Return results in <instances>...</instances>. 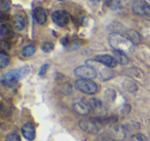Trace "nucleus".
Returning a JSON list of instances; mask_svg holds the SVG:
<instances>
[{"label":"nucleus","mask_w":150,"mask_h":141,"mask_svg":"<svg viewBox=\"0 0 150 141\" xmlns=\"http://www.w3.org/2000/svg\"><path fill=\"white\" fill-rule=\"evenodd\" d=\"M0 34L2 37H8L13 34V29L8 24H2L0 27Z\"/></svg>","instance_id":"17"},{"label":"nucleus","mask_w":150,"mask_h":141,"mask_svg":"<svg viewBox=\"0 0 150 141\" xmlns=\"http://www.w3.org/2000/svg\"><path fill=\"white\" fill-rule=\"evenodd\" d=\"M74 74L80 79H95L98 76V72L94 67L91 65H83V66H78L74 69Z\"/></svg>","instance_id":"5"},{"label":"nucleus","mask_w":150,"mask_h":141,"mask_svg":"<svg viewBox=\"0 0 150 141\" xmlns=\"http://www.w3.org/2000/svg\"><path fill=\"white\" fill-rule=\"evenodd\" d=\"M125 35H127V37L129 38V39L131 40L134 44L139 43L140 40H141V37H140L139 33L136 32V31H134V30H129V31H127V33H125Z\"/></svg>","instance_id":"16"},{"label":"nucleus","mask_w":150,"mask_h":141,"mask_svg":"<svg viewBox=\"0 0 150 141\" xmlns=\"http://www.w3.org/2000/svg\"><path fill=\"white\" fill-rule=\"evenodd\" d=\"M113 54H114V58L117 63H119L121 65H127L129 63V58H127L125 53L119 52V51H114Z\"/></svg>","instance_id":"15"},{"label":"nucleus","mask_w":150,"mask_h":141,"mask_svg":"<svg viewBox=\"0 0 150 141\" xmlns=\"http://www.w3.org/2000/svg\"><path fill=\"white\" fill-rule=\"evenodd\" d=\"M5 141H21V137L17 131H13L5 136Z\"/></svg>","instance_id":"23"},{"label":"nucleus","mask_w":150,"mask_h":141,"mask_svg":"<svg viewBox=\"0 0 150 141\" xmlns=\"http://www.w3.org/2000/svg\"><path fill=\"white\" fill-rule=\"evenodd\" d=\"M75 88L88 95H94L98 92V85L91 79H78L75 81Z\"/></svg>","instance_id":"3"},{"label":"nucleus","mask_w":150,"mask_h":141,"mask_svg":"<svg viewBox=\"0 0 150 141\" xmlns=\"http://www.w3.org/2000/svg\"><path fill=\"white\" fill-rule=\"evenodd\" d=\"M132 11L138 16H143V17L150 16V6L145 1H141V0L134 1L132 4Z\"/></svg>","instance_id":"8"},{"label":"nucleus","mask_w":150,"mask_h":141,"mask_svg":"<svg viewBox=\"0 0 150 141\" xmlns=\"http://www.w3.org/2000/svg\"><path fill=\"white\" fill-rule=\"evenodd\" d=\"M123 87H125V89L127 90L129 93H136L138 90L137 85H136L133 80H129V79H127V80H125V83H123Z\"/></svg>","instance_id":"19"},{"label":"nucleus","mask_w":150,"mask_h":141,"mask_svg":"<svg viewBox=\"0 0 150 141\" xmlns=\"http://www.w3.org/2000/svg\"><path fill=\"white\" fill-rule=\"evenodd\" d=\"M8 64H9V56L2 51V52L0 53V67L1 68H5Z\"/></svg>","instance_id":"21"},{"label":"nucleus","mask_w":150,"mask_h":141,"mask_svg":"<svg viewBox=\"0 0 150 141\" xmlns=\"http://www.w3.org/2000/svg\"><path fill=\"white\" fill-rule=\"evenodd\" d=\"M48 67H50V64H44V65H42V66L40 67L39 72H38V74H39L40 76H43V75L46 73V71H47Z\"/></svg>","instance_id":"27"},{"label":"nucleus","mask_w":150,"mask_h":141,"mask_svg":"<svg viewBox=\"0 0 150 141\" xmlns=\"http://www.w3.org/2000/svg\"><path fill=\"white\" fill-rule=\"evenodd\" d=\"M94 61L104 65L105 67H108V68H114L117 65V62H116V60H115V58L110 56V55H99V56L95 57Z\"/></svg>","instance_id":"9"},{"label":"nucleus","mask_w":150,"mask_h":141,"mask_svg":"<svg viewBox=\"0 0 150 141\" xmlns=\"http://www.w3.org/2000/svg\"><path fill=\"white\" fill-rule=\"evenodd\" d=\"M72 109L76 113L80 114V115H86V114L90 113L91 106L90 104H86V102L81 101V100H78V101L74 102L72 104Z\"/></svg>","instance_id":"11"},{"label":"nucleus","mask_w":150,"mask_h":141,"mask_svg":"<svg viewBox=\"0 0 150 141\" xmlns=\"http://www.w3.org/2000/svg\"><path fill=\"white\" fill-rule=\"evenodd\" d=\"M58 1H66V0H58Z\"/></svg>","instance_id":"32"},{"label":"nucleus","mask_w":150,"mask_h":141,"mask_svg":"<svg viewBox=\"0 0 150 141\" xmlns=\"http://www.w3.org/2000/svg\"><path fill=\"white\" fill-rule=\"evenodd\" d=\"M30 69L28 66L21 67L19 69L16 70H11L8 72L4 73L1 76V83L5 87H13L20 79H22L23 77H25L26 75H28Z\"/></svg>","instance_id":"2"},{"label":"nucleus","mask_w":150,"mask_h":141,"mask_svg":"<svg viewBox=\"0 0 150 141\" xmlns=\"http://www.w3.org/2000/svg\"><path fill=\"white\" fill-rule=\"evenodd\" d=\"M35 52H36L35 46L29 44V46H26L23 48V50H22V56L23 57H31L35 54Z\"/></svg>","instance_id":"18"},{"label":"nucleus","mask_w":150,"mask_h":141,"mask_svg":"<svg viewBox=\"0 0 150 141\" xmlns=\"http://www.w3.org/2000/svg\"><path fill=\"white\" fill-rule=\"evenodd\" d=\"M108 42L114 51H119L125 54L134 51V43L127 37L119 33H111L108 36Z\"/></svg>","instance_id":"1"},{"label":"nucleus","mask_w":150,"mask_h":141,"mask_svg":"<svg viewBox=\"0 0 150 141\" xmlns=\"http://www.w3.org/2000/svg\"><path fill=\"white\" fill-rule=\"evenodd\" d=\"M54 43H52V42H50V41L43 42V43H42V46H41V50L43 51L44 53H50L52 50H54Z\"/></svg>","instance_id":"24"},{"label":"nucleus","mask_w":150,"mask_h":141,"mask_svg":"<svg viewBox=\"0 0 150 141\" xmlns=\"http://www.w3.org/2000/svg\"><path fill=\"white\" fill-rule=\"evenodd\" d=\"M127 128L125 126H120V125H113V126L109 127L107 134L115 141H121L127 137Z\"/></svg>","instance_id":"6"},{"label":"nucleus","mask_w":150,"mask_h":141,"mask_svg":"<svg viewBox=\"0 0 150 141\" xmlns=\"http://www.w3.org/2000/svg\"><path fill=\"white\" fill-rule=\"evenodd\" d=\"M26 26V16L23 15L22 13H19L15 16V28L19 31L25 28Z\"/></svg>","instance_id":"14"},{"label":"nucleus","mask_w":150,"mask_h":141,"mask_svg":"<svg viewBox=\"0 0 150 141\" xmlns=\"http://www.w3.org/2000/svg\"><path fill=\"white\" fill-rule=\"evenodd\" d=\"M52 20L59 27H64V26H66L69 23L70 18H69V15L66 11L59 9V11H54L52 14Z\"/></svg>","instance_id":"7"},{"label":"nucleus","mask_w":150,"mask_h":141,"mask_svg":"<svg viewBox=\"0 0 150 141\" xmlns=\"http://www.w3.org/2000/svg\"><path fill=\"white\" fill-rule=\"evenodd\" d=\"M98 141H115V140H113L108 134H105V135H101L98 138Z\"/></svg>","instance_id":"28"},{"label":"nucleus","mask_w":150,"mask_h":141,"mask_svg":"<svg viewBox=\"0 0 150 141\" xmlns=\"http://www.w3.org/2000/svg\"><path fill=\"white\" fill-rule=\"evenodd\" d=\"M106 5H108L113 11H119L121 9V1L120 0H107Z\"/></svg>","instance_id":"20"},{"label":"nucleus","mask_w":150,"mask_h":141,"mask_svg":"<svg viewBox=\"0 0 150 141\" xmlns=\"http://www.w3.org/2000/svg\"><path fill=\"white\" fill-rule=\"evenodd\" d=\"M22 134L27 140H33L35 138L36 130L32 122H26L22 127Z\"/></svg>","instance_id":"12"},{"label":"nucleus","mask_w":150,"mask_h":141,"mask_svg":"<svg viewBox=\"0 0 150 141\" xmlns=\"http://www.w3.org/2000/svg\"><path fill=\"white\" fill-rule=\"evenodd\" d=\"M91 1H94V2H100V0H91Z\"/></svg>","instance_id":"31"},{"label":"nucleus","mask_w":150,"mask_h":141,"mask_svg":"<svg viewBox=\"0 0 150 141\" xmlns=\"http://www.w3.org/2000/svg\"><path fill=\"white\" fill-rule=\"evenodd\" d=\"M2 46L4 48H9V44H6V42H4V41L2 42Z\"/></svg>","instance_id":"29"},{"label":"nucleus","mask_w":150,"mask_h":141,"mask_svg":"<svg viewBox=\"0 0 150 141\" xmlns=\"http://www.w3.org/2000/svg\"><path fill=\"white\" fill-rule=\"evenodd\" d=\"M1 1V11H8L11 9V0H0Z\"/></svg>","instance_id":"26"},{"label":"nucleus","mask_w":150,"mask_h":141,"mask_svg":"<svg viewBox=\"0 0 150 141\" xmlns=\"http://www.w3.org/2000/svg\"><path fill=\"white\" fill-rule=\"evenodd\" d=\"M115 96H116V94H115V92L113 91V90H107V91L105 92V98H106L109 102H112L113 100H114Z\"/></svg>","instance_id":"25"},{"label":"nucleus","mask_w":150,"mask_h":141,"mask_svg":"<svg viewBox=\"0 0 150 141\" xmlns=\"http://www.w3.org/2000/svg\"><path fill=\"white\" fill-rule=\"evenodd\" d=\"M59 91L61 92L64 95H70L71 92H72V87H71L70 83H62V85L59 87Z\"/></svg>","instance_id":"22"},{"label":"nucleus","mask_w":150,"mask_h":141,"mask_svg":"<svg viewBox=\"0 0 150 141\" xmlns=\"http://www.w3.org/2000/svg\"><path fill=\"white\" fill-rule=\"evenodd\" d=\"M88 104H90V106H91V109H93V111L96 114H98L99 116H104L105 114L107 113V110H106V108H105L104 104L99 99L93 98V99L90 100V103Z\"/></svg>","instance_id":"10"},{"label":"nucleus","mask_w":150,"mask_h":141,"mask_svg":"<svg viewBox=\"0 0 150 141\" xmlns=\"http://www.w3.org/2000/svg\"><path fill=\"white\" fill-rule=\"evenodd\" d=\"M79 127L81 130L88 134H97L99 133L102 126L100 118H92V120H81L79 122Z\"/></svg>","instance_id":"4"},{"label":"nucleus","mask_w":150,"mask_h":141,"mask_svg":"<svg viewBox=\"0 0 150 141\" xmlns=\"http://www.w3.org/2000/svg\"><path fill=\"white\" fill-rule=\"evenodd\" d=\"M144 1H145V2L147 3V4H148V5H149V6H150V0H144Z\"/></svg>","instance_id":"30"},{"label":"nucleus","mask_w":150,"mask_h":141,"mask_svg":"<svg viewBox=\"0 0 150 141\" xmlns=\"http://www.w3.org/2000/svg\"><path fill=\"white\" fill-rule=\"evenodd\" d=\"M33 17L35 19V21L37 22V24L39 25H44L47 21V16H46V11H44V9L38 6L36 9H34L33 11Z\"/></svg>","instance_id":"13"}]
</instances>
